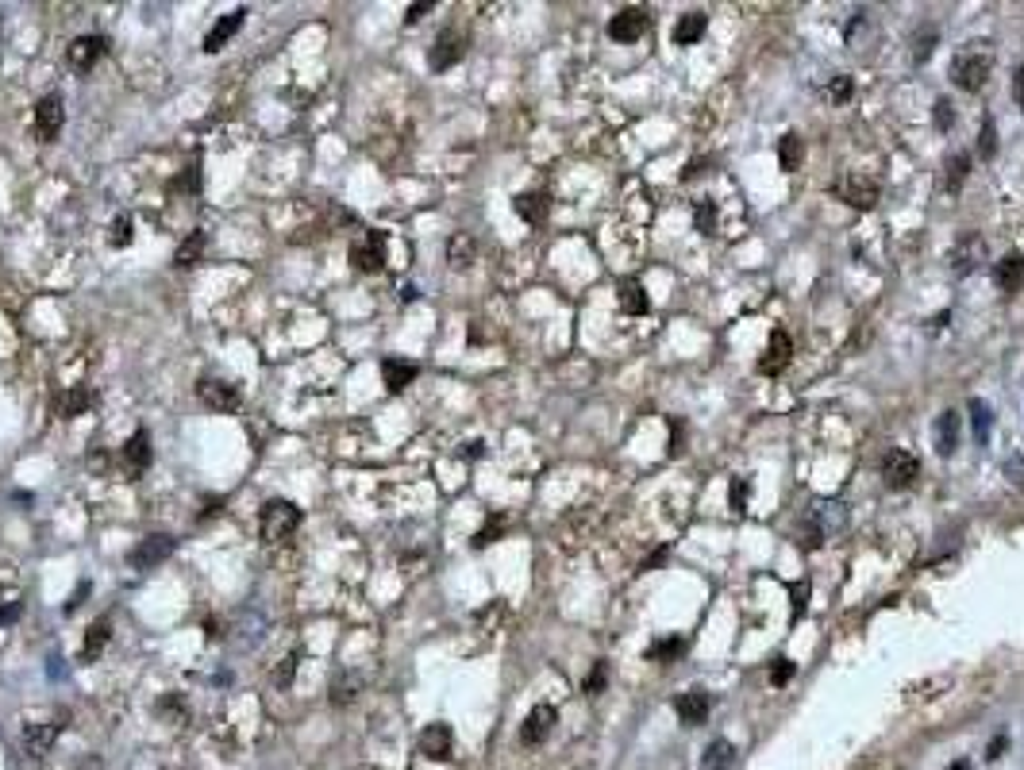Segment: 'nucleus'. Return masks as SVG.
Masks as SVG:
<instances>
[{
    "mask_svg": "<svg viewBox=\"0 0 1024 770\" xmlns=\"http://www.w3.org/2000/svg\"><path fill=\"white\" fill-rule=\"evenodd\" d=\"M243 20H247V8H236V12H228V16H220V20H216V28L204 35V43H201V46H204L208 54L224 51V46H228L231 39H236V31L243 28Z\"/></svg>",
    "mask_w": 1024,
    "mask_h": 770,
    "instance_id": "obj_18",
    "label": "nucleus"
},
{
    "mask_svg": "<svg viewBox=\"0 0 1024 770\" xmlns=\"http://www.w3.org/2000/svg\"><path fill=\"white\" fill-rule=\"evenodd\" d=\"M358 690H363V678H358L355 670H343V674H335V682H332V705H351L355 697H358Z\"/></svg>",
    "mask_w": 1024,
    "mask_h": 770,
    "instance_id": "obj_31",
    "label": "nucleus"
},
{
    "mask_svg": "<svg viewBox=\"0 0 1024 770\" xmlns=\"http://www.w3.org/2000/svg\"><path fill=\"white\" fill-rule=\"evenodd\" d=\"M732 763H736V748L728 740H713L701 755V770H732Z\"/></svg>",
    "mask_w": 1024,
    "mask_h": 770,
    "instance_id": "obj_30",
    "label": "nucleus"
},
{
    "mask_svg": "<svg viewBox=\"0 0 1024 770\" xmlns=\"http://www.w3.org/2000/svg\"><path fill=\"white\" fill-rule=\"evenodd\" d=\"M967 173H971V158L967 155H948V162H944V189L959 193L963 181H967Z\"/></svg>",
    "mask_w": 1024,
    "mask_h": 770,
    "instance_id": "obj_34",
    "label": "nucleus"
},
{
    "mask_svg": "<svg viewBox=\"0 0 1024 770\" xmlns=\"http://www.w3.org/2000/svg\"><path fill=\"white\" fill-rule=\"evenodd\" d=\"M685 651V639L682 636H670V639H659V644H651L647 647V659L651 662H670V659H678Z\"/></svg>",
    "mask_w": 1024,
    "mask_h": 770,
    "instance_id": "obj_36",
    "label": "nucleus"
},
{
    "mask_svg": "<svg viewBox=\"0 0 1024 770\" xmlns=\"http://www.w3.org/2000/svg\"><path fill=\"white\" fill-rule=\"evenodd\" d=\"M462 58H467V35L455 31V28H447V31L436 35L432 51H428V66H432L436 74H444V69L459 66Z\"/></svg>",
    "mask_w": 1024,
    "mask_h": 770,
    "instance_id": "obj_7",
    "label": "nucleus"
},
{
    "mask_svg": "<svg viewBox=\"0 0 1024 770\" xmlns=\"http://www.w3.org/2000/svg\"><path fill=\"white\" fill-rule=\"evenodd\" d=\"M1013 100L1024 108V62H1017V69H1013Z\"/></svg>",
    "mask_w": 1024,
    "mask_h": 770,
    "instance_id": "obj_49",
    "label": "nucleus"
},
{
    "mask_svg": "<svg viewBox=\"0 0 1024 770\" xmlns=\"http://www.w3.org/2000/svg\"><path fill=\"white\" fill-rule=\"evenodd\" d=\"M936 127L948 132L951 127V100H936Z\"/></svg>",
    "mask_w": 1024,
    "mask_h": 770,
    "instance_id": "obj_48",
    "label": "nucleus"
},
{
    "mask_svg": "<svg viewBox=\"0 0 1024 770\" xmlns=\"http://www.w3.org/2000/svg\"><path fill=\"white\" fill-rule=\"evenodd\" d=\"M801 158H805V143H801L797 132H786L778 139V166L786 173H797L801 170Z\"/></svg>",
    "mask_w": 1024,
    "mask_h": 770,
    "instance_id": "obj_27",
    "label": "nucleus"
},
{
    "mask_svg": "<svg viewBox=\"0 0 1024 770\" xmlns=\"http://www.w3.org/2000/svg\"><path fill=\"white\" fill-rule=\"evenodd\" d=\"M959 431H963V416L959 413H940L936 416V424H932V439H936V451L944 454V459H951L956 454V447H959Z\"/></svg>",
    "mask_w": 1024,
    "mask_h": 770,
    "instance_id": "obj_19",
    "label": "nucleus"
},
{
    "mask_svg": "<svg viewBox=\"0 0 1024 770\" xmlns=\"http://www.w3.org/2000/svg\"><path fill=\"white\" fill-rule=\"evenodd\" d=\"M451 748H455V736H451L447 725H428L420 732V755L432 763H447L451 759Z\"/></svg>",
    "mask_w": 1024,
    "mask_h": 770,
    "instance_id": "obj_17",
    "label": "nucleus"
},
{
    "mask_svg": "<svg viewBox=\"0 0 1024 770\" xmlns=\"http://www.w3.org/2000/svg\"><path fill=\"white\" fill-rule=\"evenodd\" d=\"M62 124H66V108H62V97H58V92H51V97H43L35 104V135H39V143H54V139L62 135Z\"/></svg>",
    "mask_w": 1024,
    "mask_h": 770,
    "instance_id": "obj_11",
    "label": "nucleus"
},
{
    "mask_svg": "<svg viewBox=\"0 0 1024 770\" xmlns=\"http://www.w3.org/2000/svg\"><path fill=\"white\" fill-rule=\"evenodd\" d=\"M979 155H982V158H994V155H997V127H994V120H982Z\"/></svg>",
    "mask_w": 1024,
    "mask_h": 770,
    "instance_id": "obj_40",
    "label": "nucleus"
},
{
    "mask_svg": "<svg viewBox=\"0 0 1024 770\" xmlns=\"http://www.w3.org/2000/svg\"><path fill=\"white\" fill-rule=\"evenodd\" d=\"M351 266L363 274H374L386 266V236H381L378 228H370L366 236H358L351 243Z\"/></svg>",
    "mask_w": 1024,
    "mask_h": 770,
    "instance_id": "obj_8",
    "label": "nucleus"
},
{
    "mask_svg": "<svg viewBox=\"0 0 1024 770\" xmlns=\"http://www.w3.org/2000/svg\"><path fill=\"white\" fill-rule=\"evenodd\" d=\"M616 297H620V309L628 312V317H644V312L651 309V301L644 293V285H639V277H620V282H616Z\"/></svg>",
    "mask_w": 1024,
    "mask_h": 770,
    "instance_id": "obj_24",
    "label": "nucleus"
},
{
    "mask_svg": "<svg viewBox=\"0 0 1024 770\" xmlns=\"http://www.w3.org/2000/svg\"><path fill=\"white\" fill-rule=\"evenodd\" d=\"M971 424H974V439H979V443L990 439V405L971 401Z\"/></svg>",
    "mask_w": 1024,
    "mask_h": 770,
    "instance_id": "obj_37",
    "label": "nucleus"
},
{
    "mask_svg": "<svg viewBox=\"0 0 1024 770\" xmlns=\"http://www.w3.org/2000/svg\"><path fill=\"white\" fill-rule=\"evenodd\" d=\"M674 709H678L682 725L697 728V725H705V720H708V709H713V697H708L705 690H690V694H682L678 702H674Z\"/></svg>",
    "mask_w": 1024,
    "mask_h": 770,
    "instance_id": "obj_20",
    "label": "nucleus"
},
{
    "mask_svg": "<svg viewBox=\"0 0 1024 770\" xmlns=\"http://www.w3.org/2000/svg\"><path fill=\"white\" fill-rule=\"evenodd\" d=\"M828 97H832L836 104H844L847 97H852V77H836L832 89H828Z\"/></svg>",
    "mask_w": 1024,
    "mask_h": 770,
    "instance_id": "obj_46",
    "label": "nucleus"
},
{
    "mask_svg": "<svg viewBox=\"0 0 1024 770\" xmlns=\"http://www.w3.org/2000/svg\"><path fill=\"white\" fill-rule=\"evenodd\" d=\"M474 254H478V243H474L467 231L451 236V243H447V262L455 266V270H467V266L474 262Z\"/></svg>",
    "mask_w": 1024,
    "mask_h": 770,
    "instance_id": "obj_29",
    "label": "nucleus"
},
{
    "mask_svg": "<svg viewBox=\"0 0 1024 770\" xmlns=\"http://www.w3.org/2000/svg\"><path fill=\"white\" fill-rule=\"evenodd\" d=\"M994 285L1002 289V293H1020L1024 289V259L1020 254H1005V259L994 266Z\"/></svg>",
    "mask_w": 1024,
    "mask_h": 770,
    "instance_id": "obj_23",
    "label": "nucleus"
},
{
    "mask_svg": "<svg viewBox=\"0 0 1024 770\" xmlns=\"http://www.w3.org/2000/svg\"><path fill=\"white\" fill-rule=\"evenodd\" d=\"M705 28H708V16L701 8H693V12H685V16L674 23V43L678 46H690V43H697L705 35Z\"/></svg>",
    "mask_w": 1024,
    "mask_h": 770,
    "instance_id": "obj_25",
    "label": "nucleus"
},
{
    "mask_svg": "<svg viewBox=\"0 0 1024 770\" xmlns=\"http://www.w3.org/2000/svg\"><path fill=\"white\" fill-rule=\"evenodd\" d=\"M990 74H994V54H990V51H979V46H974V51L956 54V58H951V69H948V77L956 81L963 92H979Z\"/></svg>",
    "mask_w": 1024,
    "mask_h": 770,
    "instance_id": "obj_1",
    "label": "nucleus"
},
{
    "mask_svg": "<svg viewBox=\"0 0 1024 770\" xmlns=\"http://www.w3.org/2000/svg\"><path fill=\"white\" fill-rule=\"evenodd\" d=\"M789 358H794V343H789L786 332H771V340H766V351L759 358V374L766 378H778L782 370L789 366Z\"/></svg>",
    "mask_w": 1024,
    "mask_h": 770,
    "instance_id": "obj_15",
    "label": "nucleus"
},
{
    "mask_svg": "<svg viewBox=\"0 0 1024 770\" xmlns=\"http://www.w3.org/2000/svg\"><path fill=\"white\" fill-rule=\"evenodd\" d=\"M836 193H840L847 205H855V208H875V205H878V197H882L878 181L863 178V173H847V178H844L840 185H836Z\"/></svg>",
    "mask_w": 1024,
    "mask_h": 770,
    "instance_id": "obj_16",
    "label": "nucleus"
},
{
    "mask_svg": "<svg viewBox=\"0 0 1024 770\" xmlns=\"http://www.w3.org/2000/svg\"><path fill=\"white\" fill-rule=\"evenodd\" d=\"M297 659H300V655H297V651H293V655H289V659L282 662V667H277V670H274V686H282V690H285V686H289V682H293V670H297Z\"/></svg>",
    "mask_w": 1024,
    "mask_h": 770,
    "instance_id": "obj_43",
    "label": "nucleus"
},
{
    "mask_svg": "<svg viewBox=\"0 0 1024 770\" xmlns=\"http://www.w3.org/2000/svg\"><path fill=\"white\" fill-rule=\"evenodd\" d=\"M297 528H300V509L293 501H266L262 505V517H259L262 543H285Z\"/></svg>",
    "mask_w": 1024,
    "mask_h": 770,
    "instance_id": "obj_2",
    "label": "nucleus"
},
{
    "mask_svg": "<svg viewBox=\"0 0 1024 770\" xmlns=\"http://www.w3.org/2000/svg\"><path fill=\"white\" fill-rule=\"evenodd\" d=\"M844 520H847L844 505H836V501H820V505L812 509L809 524H805V547H820V543H828L832 535L844 528Z\"/></svg>",
    "mask_w": 1024,
    "mask_h": 770,
    "instance_id": "obj_3",
    "label": "nucleus"
},
{
    "mask_svg": "<svg viewBox=\"0 0 1024 770\" xmlns=\"http://www.w3.org/2000/svg\"><path fill=\"white\" fill-rule=\"evenodd\" d=\"M501 532H505V520H501V517H493V520L485 524V528H482L478 535H474V547H485V543H493V540H497V535H501Z\"/></svg>",
    "mask_w": 1024,
    "mask_h": 770,
    "instance_id": "obj_42",
    "label": "nucleus"
},
{
    "mask_svg": "<svg viewBox=\"0 0 1024 770\" xmlns=\"http://www.w3.org/2000/svg\"><path fill=\"white\" fill-rule=\"evenodd\" d=\"M948 770H971V763H967V759H956V763H951Z\"/></svg>",
    "mask_w": 1024,
    "mask_h": 770,
    "instance_id": "obj_54",
    "label": "nucleus"
},
{
    "mask_svg": "<svg viewBox=\"0 0 1024 770\" xmlns=\"http://www.w3.org/2000/svg\"><path fill=\"white\" fill-rule=\"evenodd\" d=\"M432 8H436L432 0H416V4H409V12H404V23H420V20L428 16V12H432Z\"/></svg>",
    "mask_w": 1024,
    "mask_h": 770,
    "instance_id": "obj_47",
    "label": "nucleus"
},
{
    "mask_svg": "<svg viewBox=\"0 0 1024 770\" xmlns=\"http://www.w3.org/2000/svg\"><path fill=\"white\" fill-rule=\"evenodd\" d=\"M743 493H748V482L736 477V482H732V509H736V512H743Z\"/></svg>",
    "mask_w": 1024,
    "mask_h": 770,
    "instance_id": "obj_50",
    "label": "nucleus"
},
{
    "mask_svg": "<svg viewBox=\"0 0 1024 770\" xmlns=\"http://www.w3.org/2000/svg\"><path fill=\"white\" fill-rule=\"evenodd\" d=\"M92 405H97V393H92L89 385H77V389H69V393L58 397V408H62L66 420L81 416V413H85V408H92Z\"/></svg>",
    "mask_w": 1024,
    "mask_h": 770,
    "instance_id": "obj_28",
    "label": "nucleus"
},
{
    "mask_svg": "<svg viewBox=\"0 0 1024 770\" xmlns=\"http://www.w3.org/2000/svg\"><path fill=\"white\" fill-rule=\"evenodd\" d=\"M555 725H558L555 705H535L532 713L524 717V725H520V743H524V748H540V743L555 732Z\"/></svg>",
    "mask_w": 1024,
    "mask_h": 770,
    "instance_id": "obj_12",
    "label": "nucleus"
},
{
    "mask_svg": "<svg viewBox=\"0 0 1024 770\" xmlns=\"http://www.w3.org/2000/svg\"><path fill=\"white\" fill-rule=\"evenodd\" d=\"M604 686H609V662H593V670L586 674L581 690H586L589 697H597V694H604Z\"/></svg>",
    "mask_w": 1024,
    "mask_h": 770,
    "instance_id": "obj_38",
    "label": "nucleus"
},
{
    "mask_svg": "<svg viewBox=\"0 0 1024 770\" xmlns=\"http://www.w3.org/2000/svg\"><path fill=\"white\" fill-rule=\"evenodd\" d=\"M150 459H155V451H150V431L139 428L120 447V470L127 474V482H139V477L150 470Z\"/></svg>",
    "mask_w": 1024,
    "mask_h": 770,
    "instance_id": "obj_4",
    "label": "nucleus"
},
{
    "mask_svg": "<svg viewBox=\"0 0 1024 770\" xmlns=\"http://www.w3.org/2000/svg\"><path fill=\"white\" fill-rule=\"evenodd\" d=\"M1005 748H1009V740H1005V736L990 740V748H986V759H990V763H994V759H1002V751H1005Z\"/></svg>",
    "mask_w": 1024,
    "mask_h": 770,
    "instance_id": "obj_51",
    "label": "nucleus"
},
{
    "mask_svg": "<svg viewBox=\"0 0 1024 770\" xmlns=\"http://www.w3.org/2000/svg\"><path fill=\"white\" fill-rule=\"evenodd\" d=\"M108 636H112V621L108 616H100L97 624L89 628V636H85V647H81V662H92L104 651V644H108Z\"/></svg>",
    "mask_w": 1024,
    "mask_h": 770,
    "instance_id": "obj_32",
    "label": "nucleus"
},
{
    "mask_svg": "<svg viewBox=\"0 0 1024 770\" xmlns=\"http://www.w3.org/2000/svg\"><path fill=\"white\" fill-rule=\"evenodd\" d=\"M155 713L166 720V725H185V720H189V705L181 702V694H166V697H158Z\"/></svg>",
    "mask_w": 1024,
    "mask_h": 770,
    "instance_id": "obj_35",
    "label": "nucleus"
},
{
    "mask_svg": "<svg viewBox=\"0 0 1024 770\" xmlns=\"http://www.w3.org/2000/svg\"><path fill=\"white\" fill-rule=\"evenodd\" d=\"M62 720H66V713L58 720H46V725H28L23 728V751H28L31 759H43V755L54 748V740L62 736V728H66Z\"/></svg>",
    "mask_w": 1024,
    "mask_h": 770,
    "instance_id": "obj_14",
    "label": "nucleus"
},
{
    "mask_svg": "<svg viewBox=\"0 0 1024 770\" xmlns=\"http://www.w3.org/2000/svg\"><path fill=\"white\" fill-rule=\"evenodd\" d=\"M986 262V243L982 236H963L956 254H951V266H956V274H974L979 266Z\"/></svg>",
    "mask_w": 1024,
    "mask_h": 770,
    "instance_id": "obj_21",
    "label": "nucleus"
},
{
    "mask_svg": "<svg viewBox=\"0 0 1024 770\" xmlns=\"http://www.w3.org/2000/svg\"><path fill=\"white\" fill-rule=\"evenodd\" d=\"M789 678H794V662H789V659H774V667H771V682H774V686H786Z\"/></svg>",
    "mask_w": 1024,
    "mask_h": 770,
    "instance_id": "obj_44",
    "label": "nucleus"
},
{
    "mask_svg": "<svg viewBox=\"0 0 1024 770\" xmlns=\"http://www.w3.org/2000/svg\"><path fill=\"white\" fill-rule=\"evenodd\" d=\"M647 31H651V12L644 4H628L609 20V39H616V43H636V39H644Z\"/></svg>",
    "mask_w": 1024,
    "mask_h": 770,
    "instance_id": "obj_6",
    "label": "nucleus"
},
{
    "mask_svg": "<svg viewBox=\"0 0 1024 770\" xmlns=\"http://www.w3.org/2000/svg\"><path fill=\"white\" fill-rule=\"evenodd\" d=\"M512 208H516V216L528 220V224H543L547 213H551V201H547V193H520L516 201H512Z\"/></svg>",
    "mask_w": 1024,
    "mask_h": 770,
    "instance_id": "obj_26",
    "label": "nucleus"
},
{
    "mask_svg": "<svg viewBox=\"0 0 1024 770\" xmlns=\"http://www.w3.org/2000/svg\"><path fill=\"white\" fill-rule=\"evenodd\" d=\"M104 51H108V39H104V35H81V39L69 43L66 58H69V66H74L77 74H89V69L104 58Z\"/></svg>",
    "mask_w": 1024,
    "mask_h": 770,
    "instance_id": "obj_13",
    "label": "nucleus"
},
{
    "mask_svg": "<svg viewBox=\"0 0 1024 770\" xmlns=\"http://www.w3.org/2000/svg\"><path fill=\"white\" fill-rule=\"evenodd\" d=\"M204 247H208V236L204 231H193V236L178 247V254H173V266H185V270H189V266H196L204 259Z\"/></svg>",
    "mask_w": 1024,
    "mask_h": 770,
    "instance_id": "obj_33",
    "label": "nucleus"
},
{
    "mask_svg": "<svg viewBox=\"0 0 1024 770\" xmlns=\"http://www.w3.org/2000/svg\"><path fill=\"white\" fill-rule=\"evenodd\" d=\"M20 616V601H12L8 609H0V624H8V621H16Z\"/></svg>",
    "mask_w": 1024,
    "mask_h": 770,
    "instance_id": "obj_53",
    "label": "nucleus"
},
{
    "mask_svg": "<svg viewBox=\"0 0 1024 770\" xmlns=\"http://www.w3.org/2000/svg\"><path fill=\"white\" fill-rule=\"evenodd\" d=\"M936 39H940V31L936 28H921V35H916V51H913V62H924L928 58V51L936 46Z\"/></svg>",
    "mask_w": 1024,
    "mask_h": 770,
    "instance_id": "obj_41",
    "label": "nucleus"
},
{
    "mask_svg": "<svg viewBox=\"0 0 1024 770\" xmlns=\"http://www.w3.org/2000/svg\"><path fill=\"white\" fill-rule=\"evenodd\" d=\"M697 228H701L705 236H713V231H716V224H713V205H708V201L697 205Z\"/></svg>",
    "mask_w": 1024,
    "mask_h": 770,
    "instance_id": "obj_45",
    "label": "nucleus"
},
{
    "mask_svg": "<svg viewBox=\"0 0 1024 770\" xmlns=\"http://www.w3.org/2000/svg\"><path fill=\"white\" fill-rule=\"evenodd\" d=\"M196 397H201L212 413H236V408L243 405L239 385H231L224 378H201V381H196Z\"/></svg>",
    "mask_w": 1024,
    "mask_h": 770,
    "instance_id": "obj_10",
    "label": "nucleus"
},
{
    "mask_svg": "<svg viewBox=\"0 0 1024 770\" xmlns=\"http://www.w3.org/2000/svg\"><path fill=\"white\" fill-rule=\"evenodd\" d=\"M705 166H708V158H697V162H690V166L682 170V181H693L697 173H705Z\"/></svg>",
    "mask_w": 1024,
    "mask_h": 770,
    "instance_id": "obj_52",
    "label": "nucleus"
},
{
    "mask_svg": "<svg viewBox=\"0 0 1024 770\" xmlns=\"http://www.w3.org/2000/svg\"><path fill=\"white\" fill-rule=\"evenodd\" d=\"M416 378H420V366L416 363H404V358H386V363H381V381H386L389 393L409 389Z\"/></svg>",
    "mask_w": 1024,
    "mask_h": 770,
    "instance_id": "obj_22",
    "label": "nucleus"
},
{
    "mask_svg": "<svg viewBox=\"0 0 1024 770\" xmlns=\"http://www.w3.org/2000/svg\"><path fill=\"white\" fill-rule=\"evenodd\" d=\"M173 547H178V540L166 532H155L147 535V540H139L132 547V555H127V563H132V570H155L158 563H166V558L173 555Z\"/></svg>",
    "mask_w": 1024,
    "mask_h": 770,
    "instance_id": "obj_5",
    "label": "nucleus"
},
{
    "mask_svg": "<svg viewBox=\"0 0 1024 770\" xmlns=\"http://www.w3.org/2000/svg\"><path fill=\"white\" fill-rule=\"evenodd\" d=\"M132 228H135V224H132V216H127V213L116 216L112 228H108V243H112V247H127V243H132Z\"/></svg>",
    "mask_w": 1024,
    "mask_h": 770,
    "instance_id": "obj_39",
    "label": "nucleus"
},
{
    "mask_svg": "<svg viewBox=\"0 0 1024 770\" xmlns=\"http://www.w3.org/2000/svg\"><path fill=\"white\" fill-rule=\"evenodd\" d=\"M882 477H886L890 489H909L916 477H921V459H916L913 451H890L886 459H882Z\"/></svg>",
    "mask_w": 1024,
    "mask_h": 770,
    "instance_id": "obj_9",
    "label": "nucleus"
}]
</instances>
